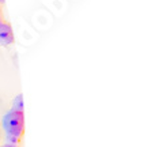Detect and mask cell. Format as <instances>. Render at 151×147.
<instances>
[{
	"label": "cell",
	"instance_id": "cell-1",
	"mask_svg": "<svg viewBox=\"0 0 151 147\" xmlns=\"http://www.w3.org/2000/svg\"><path fill=\"white\" fill-rule=\"evenodd\" d=\"M1 128L7 136L8 144L21 146L25 135V112L10 109L1 120Z\"/></svg>",
	"mask_w": 151,
	"mask_h": 147
},
{
	"label": "cell",
	"instance_id": "cell-2",
	"mask_svg": "<svg viewBox=\"0 0 151 147\" xmlns=\"http://www.w3.org/2000/svg\"><path fill=\"white\" fill-rule=\"evenodd\" d=\"M15 42V35L12 26L7 19H1L0 21V45L10 46Z\"/></svg>",
	"mask_w": 151,
	"mask_h": 147
},
{
	"label": "cell",
	"instance_id": "cell-3",
	"mask_svg": "<svg viewBox=\"0 0 151 147\" xmlns=\"http://www.w3.org/2000/svg\"><path fill=\"white\" fill-rule=\"evenodd\" d=\"M14 110H18V112H23V97H22V94H18L17 97H15L14 102H12V108Z\"/></svg>",
	"mask_w": 151,
	"mask_h": 147
},
{
	"label": "cell",
	"instance_id": "cell-4",
	"mask_svg": "<svg viewBox=\"0 0 151 147\" xmlns=\"http://www.w3.org/2000/svg\"><path fill=\"white\" fill-rule=\"evenodd\" d=\"M1 19H4V17H3V10H1V4H0V21Z\"/></svg>",
	"mask_w": 151,
	"mask_h": 147
},
{
	"label": "cell",
	"instance_id": "cell-5",
	"mask_svg": "<svg viewBox=\"0 0 151 147\" xmlns=\"http://www.w3.org/2000/svg\"><path fill=\"white\" fill-rule=\"evenodd\" d=\"M1 147H21V146H14V144H6V146H1Z\"/></svg>",
	"mask_w": 151,
	"mask_h": 147
},
{
	"label": "cell",
	"instance_id": "cell-6",
	"mask_svg": "<svg viewBox=\"0 0 151 147\" xmlns=\"http://www.w3.org/2000/svg\"><path fill=\"white\" fill-rule=\"evenodd\" d=\"M1 3H3V0H0V4H1Z\"/></svg>",
	"mask_w": 151,
	"mask_h": 147
}]
</instances>
